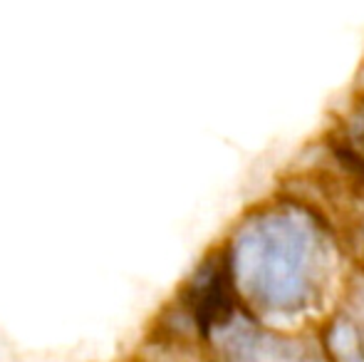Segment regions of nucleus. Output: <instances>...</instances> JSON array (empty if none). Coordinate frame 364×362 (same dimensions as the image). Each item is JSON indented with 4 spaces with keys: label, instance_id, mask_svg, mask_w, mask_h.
<instances>
[{
    "label": "nucleus",
    "instance_id": "f257e3e1",
    "mask_svg": "<svg viewBox=\"0 0 364 362\" xmlns=\"http://www.w3.org/2000/svg\"><path fill=\"white\" fill-rule=\"evenodd\" d=\"M310 263V233L283 216L245 226L225 258L230 278L238 280L240 290L268 308H292L307 298Z\"/></svg>",
    "mask_w": 364,
    "mask_h": 362
}]
</instances>
